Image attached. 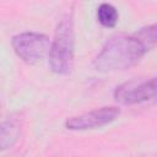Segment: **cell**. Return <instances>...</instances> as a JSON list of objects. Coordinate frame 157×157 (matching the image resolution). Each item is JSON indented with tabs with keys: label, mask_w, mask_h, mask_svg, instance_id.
I'll use <instances>...</instances> for the list:
<instances>
[{
	"label": "cell",
	"mask_w": 157,
	"mask_h": 157,
	"mask_svg": "<svg viewBox=\"0 0 157 157\" xmlns=\"http://www.w3.org/2000/svg\"><path fill=\"white\" fill-rule=\"evenodd\" d=\"M148 50L136 34L112 36L93 60L96 70L102 72L121 71L136 65Z\"/></svg>",
	"instance_id": "cell-1"
},
{
	"label": "cell",
	"mask_w": 157,
	"mask_h": 157,
	"mask_svg": "<svg viewBox=\"0 0 157 157\" xmlns=\"http://www.w3.org/2000/svg\"><path fill=\"white\" fill-rule=\"evenodd\" d=\"M49 66L50 70L58 75H67L71 72L75 58V33L72 16L65 13L60 17L54 39L49 48Z\"/></svg>",
	"instance_id": "cell-2"
},
{
	"label": "cell",
	"mask_w": 157,
	"mask_h": 157,
	"mask_svg": "<svg viewBox=\"0 0 157 157\" xmlns=\"http://www.w3.org/2000/svg\"><path fill=\"white\" fill-rule=\"evenodd\" d=\"M11 44L16 55L27 64H36L49 53V37L37 32H23L12 37Z\"/></svg>",
	"instance_id": "cell-3"
},
{
	"label": "cell",
	"mask_w": 157,
	"mask_h": 157,
	"mask_svg": "<svg viewBox=\"0 0 157 157\" xmlns=\"http://www.w3.org/2000/svg\"><path fill=\"white\" fill-rule=\"evenodd\" d=\"M156 96V78L130 80L114 90V98L124 105H132L153 99Z\"/></svg>",
	"instance_id": "cell-4"
},
{
	"label": "cell",
	"mask_w": 157,
	"mask_h": 157,
	"mask_svg": "<svg viewBox=\"0 0 157 157\" xmlns=\"http://www.w3.org/2000/svg\"><path fill=\"white\" fill-rule=\"evenodd\" d=\"M120 114L118 107H102L88 113L71 117L65 121V128L69 130H88L97 129L114 121Z\"/></svg>",
	"instance_id": "cell-5"
},
{
	"label": "cell",
	"mask_w": 157,
	"mask_h": 157,
	"mask_svg": "<svg viewBox=\"0 0 157 157\" xmlns=\"http://www.w3.org/2000/svg\"><path fill=\"white\" fill-rule=\"evenodd\" d=\"M20 137V126L13 121L0 124V152L11 148Z\"/></svg>",
	"instance_id": "cell-6"
},
{
	"label": "cell",
	"mask_w": 157,
	"mask_h": 157,
	"mask_svg": "<svg viewBox=\"0 0 157 157\" xmlns=\"http://www.w3.org/2000/svg\"><path fill=\"white\" fill-rule=\"evenodd\" d=\"M97 20L105 28H113L119 21V12L115 6L103 2L97 9Z\"/></svg>",
	"instance_id": "cell-7"
},
{
	"label": "cell",
	"mask_w": 157,
	"mask_h": 157,
	"mask_svg": "<svg viewBox=\"0 0 157 157\" xmlns=\"http://www.w3.org/2000/svg\"><path fill=\"white\" fill-rule=\"evenodd\" d=\"M135 34L141 40V43L146 47L147 50H151V49L155 48L156 39H157V27H156V25L146 26V27L139 29Z\"/></svg>",
	"instance_id": "cell-8"
}]
</instances>
